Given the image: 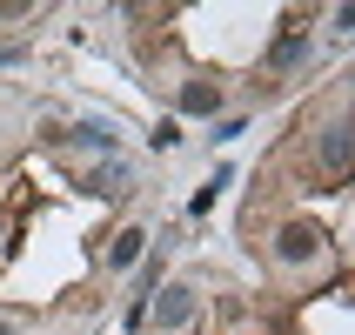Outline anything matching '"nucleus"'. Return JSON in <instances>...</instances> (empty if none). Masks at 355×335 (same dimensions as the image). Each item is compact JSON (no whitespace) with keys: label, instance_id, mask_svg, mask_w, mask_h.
<instances>
[{"label":"nucleus","instance_id":"f257e3e1","mask_svg":"<svg viewBox=\"0 0 355 335\" xmlns=\"http://www.w3.org/2000/svg\"><path fill=\"white\" fill-rule=\"evenodd\" d=\"M148 316H155V329H161V335L188 329V322H195V289H188V282H175V289H161V302L148 309Z\"/></svg>","mask_w":355,"mask_h":335},{"label":"nucleus","instance_id":"f03ea898","mask_svg":"<svg viewBox=\"0 0 355 335\" xmlns=\"http://www.w3.org/2000/svg\"><path fill=\"white\" fill-rule=\"evenodd\" d=\"M315 248H322V228H309V221H288V228L275 235V255L282 261H309Z\"/></svg>","mask_w":355,"mask_h":335},{"label":"nucleus","instance_id":"7ed1b4c3","mask_svg":"<svg viewBox=\"0 0 355 335\" xmlns=\"http://www.w3.org/2000/svg\"><path fill=\"white\" fill-rule=\"evenodd\" d=\"M54 141H74V148H107V155L121 148L114 121H80V128H67V135H54Z\"/></svg>","mask_w":355,"mask_h":335},{"label":"nucleus","instance_id":"20e7f679","mask_svg":"<svg viewBox=\"0 0 355 335\" xmlns=\"http://www.w3.org/2000/svg\"><path fill=\"white\" fill-rule=\"evenodd\" d=\"M221 108V80H181V114H215Z\"/></svg>","mask_w":355,"mask_h":335},{"label":"nucleus","instance_id":"39448f33","mask_svg":"<svg viewBox=\"0 0 355 335\" xmlns=\"http://www.w3.org/2000/svg\"><path fill=\"white\" fill-rule=\"evenodd\" d=\"M141 255H148V235H141V228H121L114 248H107V268H135Z\"/></svg>","mask_w":355,"mask_h":335},{"label":"nucleus","instance_id":"423d86ee","mask_svg":"<svg viewBox=\"0 0 355 335\" xmlns=\"http://www.w3.org/2000/svg\"><path fill=\"white\" fill-rule=\"evenodd\" d=\"M322 161H329V175H342V168H349V128H329V135H322Z\"/></svg>","mask_w":355,"mask_h":335},{"label":"nucleus","instance_id":"0eeeda50","mask_svg":"<svg viewBox=\"0 0 355 335\" xmlns=\"http://www.w3.org/2000/svg\"><path fill=\"white\" fill-rule=\"evenodd\" d=\"M121 181H128V168H94V175H87V188H94V195H121Z\"/></svg>","mask_w":355,"mask_h":335},{"label":"nucleus","instance_id":"6e6552de","mask_svg":"<svg viewBox=\"0 0 355 335\" xmlns=\"http://www.w3.org/2000/svg\"><path fill=\"white\" fill-rule=\"evenodd\" d=\"M228 181H235V175H228V168H215V181H208V188L195 195V215H208V208H215V195L228 188Z\"/></svg>","mask_w":355,"mask_h":335},{"label":"nucleus","instance_id":"1a4fd4ad","mask_svg":"<svg viewBox=\"0 0 355 335\" xmlns=\"http://www.w3.org/2000/svg\"><path fill=\"white\" fill-rule=\"evenodd\" d=\"M155 148H181V121H161V128H155Z\"/></svg>","mask_w":355,"mask_h":335},{"label":"nucleus","instance_id":"9d476101","mask_svg":"<svg viewBox=\"0 0 355 335\" xmlns=\"http://www.w3.org/2000/svg\"><path fill=\"white\" fill-rule=\"evenodd\" d=\"M0 335H14V322H0Z\"/></svg>","mask_w":355,"mask_h":335}]
</instances>
